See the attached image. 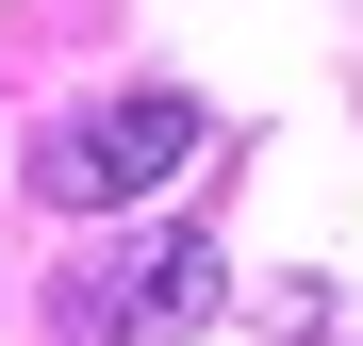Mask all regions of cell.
Returning <instances> with one entry per match:
<instances>
[{"mask_svg":"<svg viewBox=\"0 0 363 346\" xmlns=\"http://www.w3.org/2000/svg\"><path fill=\"white\" fill-rule=\"evenodd\" d=\"M199 149H215V115L182 99V83H133V99L67 115V132H33V198H50V214H133V198H165Z\"/></svg>","mask_w":363,"mask_h":346,"instance_id":"obj_1","label":"cell"},{"mask_svg":"<svg viewBox=\"0 0 363 346\" xmlns=\"http://www.w3.org/2000/svg\"><path fill=\"white\" fill-rule=\"evenodd\" d=\"M231 297V264H215V231H149V248H116V264H83L67 280V346H165V330H199Z\"/></svg>","mask_w":363,"mask_h":346,"instance_id":"obj_2","label":"cell"}]
</instances>
